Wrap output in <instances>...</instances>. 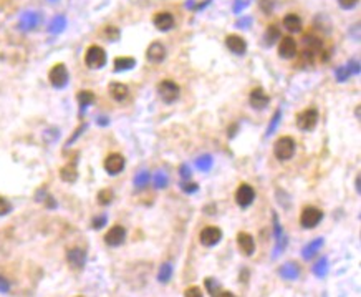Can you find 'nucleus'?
<instances>
[{
    "label": "nucleus",
    "instance_id": "nucleus-11",
    "mask_svg": "<svg viewBox=\"0 0 361 297\" xmlns=\"http://www.w3.org/2000/svg\"><path fill=\"white\" fill-rule=\"evenodd\" d=\"M124 164L126 161L120 153H113V155H110L104 160V169L110 174H120L124 169Z\"/></svg>",
    "mask_w": 361,
    "mask_h": 297
},
{
    "label": "nucleus",
    "instance_id": "nucleus-44",
    "mask_svg": "<svg viewBox=\"0 0 361 297\" xmlns=\"http://www.w3.org/2000/svg\"><path fill=\"white\" fill-rule=\"evenodd\" d=\"M216 297H237V296H234L232 292H229V291H219Z\"/></svg>",
    "mask_w": 361,
    "mask_h": 297
},
{
    "label": "nucleus",
    "instance_id": "nucleus-28",
    "mask_svg": "<svg viewBox=\"0 0 361 297\" xmlns=\"http://www.w3.org/2000/svg\"><path fill=\"white\" fill-rule=\"evenodd\" d=\"M103 37L106 38V40H111V42H116L120 40L121 37V32L118 27H113V25H108V27L103 28Z\"/></svg>",
    "mask_w": 361,
    "mask_h": 297
},
{
    "label": "nucleus",
    "instance_id": "nucleus-30",
    "mask_svg": "<svg viewBox=\"0 0 361 297\" xmlns=\"http://www.w3.org/2000/svg\"><path fill=\"white\" fill-rule=\"evenodd\" d=\"M153 181H154V186L159 188V189H163V188H166L169 185V180H168L166 173H163V171L156 173L154 176H153Z\"/></svg>",
    "mask_w": 361,
    "mask_h": 297
},
{
    "label": "nucleus",
    "instance_id": "nucleus-33",
    "mask_svg": "<svg viewBox=\"0 0 361 297\" xmlns=\"http://www.w3.org/2000/svg\"><path fill=\"white\" fill-rule=\"evenodd\" d=\"M206 287H207V291H209V294H211L212 297H216L217 296V292L220 291V286H219V282L217 281H214V279H206Z\"/></svg>",
    "mask_w": 361,
    "mask_h": 297
},
{
    "label": "nucleus",
    "instance_id": "nucleus-2",
    "mask_svg": "<svg viewBox=\"0 0 361 297\" xmlns=\"http://www.w3.org/2000/svg\"><path fill=\"white\" fill-rule=\"evenodd\" d=\"M158 93L161 100H163L164 103H174L177 98H179V85H177L176 81L172 80H161L159 85H158Z\"/></svg>",
    "mask_w": 361,
    "mask_h": 297
},
{
    "label": "nucleus",
    "instance_id": "nucleus-9",
    "mask_svg": "<svg viewBox=\"0 0 361 297\" xmlns=\"http://www.w3.org/2000/svg\"><path fill=\"white\" fill-rule=\"evenodd\" d=\"M166 56H168V50L161 42H153L146 50V58H147V62H151V63L164 62Z\"/></svg>",
    "mask_w": 361,
    "mask_h": 297
},
{
    "label": "nucleus",
    "instance_id": "nucleus-40",
    "mask_svg": "<svg viewBox=\"0 0 361 297\" xmlns=\"http://www.w3.org/2000/svg\"><path fill=\"white\" fill-rule=\"evenodd\" d=\"M197 185H195V183H182V191H184V193H188V194H191V193H195V191H197Z\"/></svg>",
    "mask_w": 361,
    "mask_h": 297
},
{
    "label": "nucleus",
    "instance_id": "nucleus-1",
    "mask_svg": "<svg viewBox=\"0 0 361 297\" xmlns=\"http://www.w3.org/2000/svg\"><path fill=\"white\" fill-rule=\"evenodd\" d=\"M85 63H86V67L91 70L103 68L104 65H106V52H104V49H101L99 45L88 47V50H86V54H85Z\"/></svg>",
    "mask_w": 361,
    "mask_h": 297
},
{
    "label": "nucleus",
    "instance_id": "nucleus-27",
    "mask_svg": "<svg viewBox=\"0 0 361 297\" xmlns=\"http://www.w3.org/2000/svg\"><path fill=\"white\" fill-rule=\"evenodd\" d=\"M171 277H172V266L169 263L163 264L159 269V272H158V281L161 284H166V282L171 281Z\"/></svg>",
    "mask_w": 361,
    "mask_h": 297
},
{
    "label": "nucleus",
    "instance_id": "nucleus-42",
    "mask_svg": "<svg viewBox=\"0 0 361 297\" xmlns=\"http://www.w3.org/2000/svg\"><path fill=\"white\" fill-rule=\"evenodd\" d=\"M338 3H340L341 8H345V10H350V8L356 7L358 0H338Z\"/></svg>",
    "mask_w": 361,
    "mask_h": 297
},
{
    "label": "nucleus",
    "instance_id": "nucleus-7",
    "mask_svg": "<svg viewBox=\"0 0 361 297\" xmlns=\"http://www.w3.org/2000/svg\"><path fill=\"white\" fill-rule=\"evenodd\" d=\"M255 199V191L254 188L247 183H242L236 191V203L241 208H249Z\"/></svg>",
    "mask_w": 361,
    "mask_h": 297
},
{
    "label": "nucleus",
    "instance_id": "nucleus-24",
    "mask_svg": "<svg viewBox=\"0 0 361 297\" xmlns=\"http://www.w3.org/2000/svg\"><path fill=\"white\" fill-rule=\"evenodd\" d=\"M60 176H62V180H63V181H67V183L76 181V176H78L76 164H75V163H70V164H67V166H63V168L60 169Z\"/></svg>",
    "mask_w": 361,
    "mask_h": 297
},
{
    "label": "nucleus",
    "instance_id": "nucleus-13",
    "mask_svg": "<svg viewBox=\"0 0 361 297\" xmlns=\"http://www.w3.org/2000/svg\"><path fill=\"white\" fill-rule=\"evenodd\" d=\"M278 55L285 60L293 58V56L297 55V42H295L292 37L280 38V43H278Z\"/></svg>",
    "mask_w": 361,
    "mask_h": 297
},
{
    "label": "nucleus",
    "instance_id": "nucleus-6",
    "mask_svg": "<svg viewBox=\"0 0 361 297\" xmlns=\"http://www.w3.org/2000/svg\"><path fill=\"white\" fill-rule=\"evenodd\" d=\"M48 80L51 83V86L55 88H63L68 83V70L63 63H56L50 68L48 72Z\"/></svg>",
    "mask_w": 361,
    "mask_h": 297
},
{
    "label": "nucleus",
    "instance_id": "nucleus-41",
    "mask_svg": "<svg viewBox=\"0 0 361 297\" xmlns=\"http://www.w3.org/2000/svg\"><path fill=\"white\" fill-rule=\"evenodd\" d=\"M91 224H93V229H101L103 226L106 224V216H98V217H95Z\"/></svg>",
    "mask_w": 361,
    "mask_h": 297
},
{
    "label": "nucleus",
    "instance_id": "nucleus-45",
    "mask_svg": "<svg viewBox=\"0 0 361 297\" xmlns=\"http://www.w3.org/2000/svg\"><path fill=\"white\" fill-rule=\"evenodd\" d=\"M356 191H358V193H360V176L356 178Z\"/></svg>",
    "mask_w": 361,
    "mask_h": 297
},
{
    "label": "nucleus",
    "instance_id": "nucleus-31",
    "mask_svg": "<svg viewBox=\"0 0 361 297\" xmlns=\"http://www.w3.org/2000/svg\"><path fill=\"white\" fill-rule=\"evenodd\" d=\"M113 201V191L111 189H101L98 193V203L99 204H110Z\"/></svg>",
    "mask_w": 361,
    "mask_h": 297
},
{
    "label": "nucleus",
    "instance_id": "nucleus-19",
    "mask_svg": "<svg viewBox=\"0 0 361 297\" xmlns=\"http://www.w3.org/2000/svg\"><path fill=\"white\" fill-rule=\"evenodd\" d=\"M284 27L289 30L290 33L302 32V19L297 14H287L284 17Z\"/></svg>",
    "mask_w": 361,
    "mask_h": 297
},
{
    "label": "nucleus",
    "instance_id": "nucleus-26",
    "mask_svg": "<svg viewBox=\"0 0 361 297\" xmlns=\"http://www.w3.org/2000/svg\"><path fill=\"white\" fill-rule=\"evenodd\" d=\"M76 97H78V103H80L81 108H86V107H90L91 103H95V93L90 90H81Z\"/></svg>",
    "mask_w": 361,
    "mask_h": 297
},
{
    "label": "nucleus",
    "instance_id": "nucleus-12",
    "mask_svg": "<svg viewBox=\"0 0 361 297\" xmlns=\"http://www.w3.org/2000/svg\"><path fill=\"white\" fill-rule=\"evenodd\" d=\"M249 102H250V107L255 108V110H264V108H267L268 102H270V97L265 93L264 88L259 86V88H254L250 91Z\"/></svg>",
    "mask_w": 361,
    "mask_h": 297
},
{
    "label": "nucleus",
    "instance_id": "nucleus-18",
    "mask_svg": "<svg viewBox=\"0 0 361 297\" xmlns=\"http://www.w3.org/2000/svg\"><path fill=\"white\" fill-rule=\"evenodd\" d=\"M108 91H110L111 98L116 100V102H124L129 95L128 86H126L124 83H120V81H111L110 86H108Z\"/></svg>",
    "mask_w": 361,
    "mask_h": 297
},
{
    "label": "nucleus",
    "instance_id": "nucleus-36",
    "mask_svg": "<svg viewBox=\"0 0 361 297\" xmlns=\"http://www.w3.org/2000/svg\"><path fill=\"white\" fill-rule=\"evenodd\" d=\"M273 0H260V8H262V12L264 14H267V15H270L272 12H273Z\"/></svg>",
    "mask_w": 361,
    "mask_h": 297
},
{
    "label": "nucleus",
    "instance_id": "nucleus-10",
    "mask_svg": "<svg viewBox=\"0 0 361 297\" xmlns=\"http://www.w3.org/2000/svg\"><path fill=\"white\" fill-rule=\"evenodd\" d=\"M126 239V229L123 226H113V228L104 234V243L111 247H118L124 243Z\"/></svg>",
    "mask_w": 361,
    "mask_h": 297
},
{
    "label": "nucleus",
    "instance_id": "nucleus-21",
    "mask_svg": "<svg viewBox=\"0 0 361 297\" xmlns=\"http://www.w3.org/2000/svg\"><path fill=\"white\" fill-rule=\"evenodd\" d=\"M113 67H115V72H126V70L136 67V60L133 56H118V58H115Z\"/></svg>",
    "mask_w": 361,
    "mask_h": 297
},
{
    "label": "nucleus",
    "instance_id": "nucleus-35",
    "mask_svg": "<svg viewBox=\"0 0 361 297\" xmlns=\"http://www.w3.org/2000/svg\"><path fill=\"white\" fill-rule=\"evenodd\" d=\"M10 211H12V204L3 196H0V216H5Z\"/></svg>",
    "mask_w": 361,
    "mask_h": 297
},
{
    "label": "nucleus",
    "instance_id": "nucleus-3",
    "mask_svg": "<svg viewBox=\"0 0 361 297\" xmlns=\"http://www.w3.org/2000/svg\"><path fill=\"white\" fill-rule=\"evenodd\" d=\"M273 153H275L277 160H280V161L290 160L293 156V153H295V141H293V138L284 136V138L277 139V143L273 145Z\"/></svg>",
    "mask_w": 361,
    "mask_h": 297
},
{
    "label": "nucleus",
    "instance_id": "nucleus-39",
    "mask_svg": "<svg viewBox=\"0 0 361 297\" xmlns=\"http://www.w3.org/2000/svg\"><path fill=\"white\" fill-rule=\"evenodd\" d=\"M179 173H181V178L184 181L191 180V176H193V173H191V168H189L188 164H182L181 168H179Z\"/></svg>",
    "mask_w": 361,
    "mask_h": 297
},
{
    "label": "nucleus",
    "instance_id": "nucleus-15",
    "mask_svg": "<svg viewBox=\"0 0 361 297\" xmlns=\"http://www.w3.org/2000/svg\"><path fill=\"white\" fill-rule=\"evenodd\" d=\"M67 259H68V264L72 266L73 269L80 270V269H83V266L86 263V254H85L83 249L73 247V249H70V251H68Z\"/></svg>",
    "mask_w": 361,
    "mask_h": 297
},
{
    "label": "nucleus",
    "instance_id": "nucleus-32",
    "mask_svg": "<svg viewBox=\"0 0 361 297\" xmlns=\"http://www.w3.org/2000/svg\"><path fill=\"white\" fill-rule=\"evenodd\" d=\"M280 120H282V111H280V110H277V111H275V115H273V118H272L270 125H268L267 136H270V135H272L273 132H275L277 126H278V123H280Z\"/></svg>",
    "mask_w": 361,
    "mask_h": 297
},
{
    "label": "nucleus",
    "instance_id": "nucleus-43",
    "mask_svg": "<svg viewBox=\"0 0 361 297\" xmlns=\"http://www.w3.org/2000/svg\"><path fill=\"white\" fill-rule=\"evenodd\" d=\"M8 289H10V284L5 277L0 276V292H8Z\"/></svg>",
    "mask_w": 361,
    "mask_h": 297
},
{
    "label": "nucleus",
    "instance_id": "nucleus-14",
    "mask_svg": "<svg viewBox=\"0 0 361 297\" xmlns=\"http://www.w3.org/2000/svg\"><path fill=\"white\" fill-rule=\"evenodd\" d=\"M225 47H227V49L232 52V54H236V55H243L247 52L245 38H242L241 35H236V33L229 35V37L225 38Z\"/></svg>",
    "mask_w": 361,
    "mask_h": 297
},
{
    "label": "nucleus",
    "instance_id": "nucleus-8",
    "mask_svg": "<svg viewBox=\"0 0 361 297\" xmlns=\"http://www.w3.org/2000/svg\"><path fill=\"white\" fill-rule=\"evenodd\" d=\"M199 239H201V243L204 244V246L212 247V246H216V244L220 243V239H222V231H220L219 228H216V226H207V228H204L201 231Z\"/></svg>",
    "mask_w": 361,
    "mask_h": 297
},
{
    "label": "nucleus",
    "instance_id": "nucleus-25",
    "mask_svg": "<svg viewBox=\"0 0 361 297\" xmlns=\"http://www.w3.org/2000/svg\"><path fill=\"white\" fill-rule=\"evenodd\" d=\"M312 272L315 274L318 279H323L328 274V259L327 257H320L312 268Z\"/></svg>",
    "mask_w": 361,
    "mask_h": 297
},
{
    "label": "nucleus",
    "instance_id": "nucleus-5",
    "mask_svg": "<svg viewBox=\"0 0 361 297\" xmlns=\"http://www.w3.org/2000/svg\"><path fill=\"white\" fill-rule=\"evenodd\" d=\"M321 219H323V213L318 208H313V206L305 208L302 211V215H300V224L305 229H312L315 226H318Z\"/></svg>",
    "mask_w": 361,
    "mask_h": 297
},
{
    "label": "nucleus",
    "instance_id": "nucleus-4",
    "mask_svg": "<svg viewBox=\"0 0 361 297\" xmlns=\"http://www.w3.org/2000/svg\"><path fill=\"white\" fill-rule=\"evenodd\" d=\"M318 123V111L316 108H307L297 116V126L302 132H312Z\"/></svg>",
    "mask_w": 361,
    "mask_h": 297
},
{
    "label": "nucleus",
    "instance_id": "nucleus-37",
    "mask_svg": "<svg viewBox=\"0 0 361 297\" xmlns=\"http://www.w3.org/2000/svg\"><path fill=\"white\" fill-rule=\"evenodd\" d=\"M184 297H202V291L199 289L197 286H191V287L186 289Z\"/></svg>",
    "mask_w": 361,
    "mask_h": 297
},
{
    "label": "nucleus",
    "instance_id": "nucleus-38",
    "mask_svg": "<svg viewBox=\"0 0 361 297\" xmlns=\"http://www.w3.org/2000/svg\"><path fill=\"white\" fill-rule=\"evenodd\" d=\"M350 75H351V72L348 70V67H340V68L337 70V78L340 81H345Z\"/></svg>",
    "mask_w": 361,
    "mask_h": 297
},
{
    "label": "nucleus",
    "instance_id": "nucleus-17",
    "mask_svg": "<svg viewBox=\"0 0 361 297\" xmlns=\"http://www.w3.org/2000/svg\"><path fill=\"white\" fill-rule=\"evenodd\" d=\"M237 244L243 256H252L255 251V241L249 233H239L237 234Z\"/></svg>",
    "mask_w": 361,
    "mask_h": 297
},
{
    "label": "nucleus",
    "instance_id": "nucleus-34",
    "mask_svg": "<svg viewBox=\"0 0 361 297\" xmlns=\"http://www.w3.org/2000/svg\"><path fill=\"white\" fill-rule=\"evenodd\" d=\"M149 180H151V174L147 173V171H143V173H139L138 176H136V180H134V185H136L138 188H143V186H146L147 183H149Z\"/></svg>",
    "mask_w": 361,
    "mask_h": 297
},
{
    "label": "nucleus",
    "instance_id": "nucleus-22",
    "mask_svg": "<svg viewBox=\"0 0 361 297\" xmlns=\"http://www.w3.org/2000/svg\"><path fill=\"white\" fill-rule=\"evenodd\" d=\"M323 238H318V239H315V241H312L310 244H307L305 247H303V251H302V256H303V259H310V257H313L316 254V252L320 251V247L323 246Z\"/></svg>",
    "mask_w": 361,
    "mask_h": 297
},
{
    "label": "nucleus",
    "instance_id": "nucleus-23",
    "mask_svg": "<svg viewBox=\"0 0 361 297\" xmlns=\"http://www.w3.org/2000/svg\"><path fill=\"white\" fill-rule=\"evenodd\" d=\"M280 40V30H278L277 25H268L267 30H265V35H264V42L265 45H273V43H277Z\"/></svg>",
    "mask_w": 361,
    "mask_h": 297
},
{
    "label": "nucleus",
    "instance_id": "nucleus-20",
    "mask_svg": "<svg viewBox=\"0 0 361 297\" xmlns=\"http://www.w3.org/2000/svg\"><path fill=\"white\" fill-rule=\"evenodd\" d=\"M280 276L287 279V281H295L298 276H300V268L297 263H287L280 268Z\"/></svg>",
    "mask_w": 361,
    "mask_h": 297
},
{
    "label": "nucleus",
    "instance_id": "nucleus-29",
    "mask_svg": "<svg viewBox=\"0 0 361 297\" xmlns=\"http://www.w3.org/2000/svg\"><path fill=\"white\" fill-rule=\"evenodd\" d=\"M195 166H197L201 171H209L212 168V156L211 155H202L195 160Z\"/></svg>",
    "mask_w": 361,
    "mask_h": 297
},
{
    "label": "nucleus",
    "instance_id": "nucleus-16",
    "mask_svg": "<svg viewBox=\"0 0 361 297\" xmlns=\"http://www.w3.org/2000/svg\"><path fill=\"white\" fill-rule=\"evenodd\" d=\"M153 24L161 32H168V30H171L174 27V17L169 12H158L153 19Z\"/></svg>",
    "mask_w": 361,
    "mask_h": 297
}]
</instances>
